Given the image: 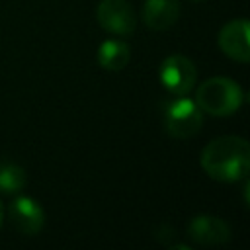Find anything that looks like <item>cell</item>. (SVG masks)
Returning a JSON list of instances; mask_svg holds the SVG:
<instances>
[{"label": "cell", "mask_w": 250, "mask_h": 250, "mask_svg": "<svg viewBox=\"0 0 250 250\" xmlns=\"http://www.w3.org/2000/svg\"><path fill=\"white\" fill-rule=\"evenodd\" d=\"M201 168L219 182H238L250 172V146L244 137L225 135L209 141L201 150Z\"/></svg>", "instance_id": "obj_1"}, {"label": "cell", "mask_w": 250, "mask_h": 250, "mask_svg": "<svg viewBox=\"0 0 250 250\" xmlns=\"http://www.w3.org/2000/svg\"><path fill=\"white\" fill-rule=\"evenodd\" d=\"M203 123V111L197 107L195 100L186 96H178L168 102L164 107V129L174 139H189L193 137Z\"/></svg>", "instance_id": "obj_3"}, {"label": "cell", "mask_w": 250, "mask_h": 250, "mask_svg": "<svg viewBox=\"0 0 250 250\" xmlns=\"http://www.w3.org/2000/svg\"><path fill=\"white\" fill-rule=\"evenodd\" d=\"M189 2H203V0H189Z\"/></svg>", "instance_id": "obj_13"}, {"label": "cell", "mask_w": 250, "mask_h": 250, "mask_svg": "<svg viewBox=\"0 0 250 250\" xmlns=\"http://www.w3.org/2000/svg\"><path fill=\"white\" fill-rule=\"evenodd\" d=\"M8 215L12 225L21 234L27 236L37 234L45 225V211L33 197H25V195L16 197L8 207Z\"/></svg>", "instance_id": "obj_6"}, {"label": "cell", "mask_w": 250, "mask_h": 250, "mask_svg": "<svg viewBox=\"0 0 250 250\" xmlns=\"http://www.w3.org/2000/svg\"><path fill=\"white\" fill-rule=\"evenodd\" d=\"M96 18L107 33L127 37L137 27V14L127 0H102L96 8Z\"/></svg>", "instance_id": "obj_5"}, {"label": "cell", "mask_w": 250, "mask_h": 250, "mask_svg": "<svg viewBox=\"0 0 250 250\" xmlns=\"http://www.w3.org/2000/svg\"><path fill=\"white\" fill-rule=\"evenodd\" d=\"M25 170L12 162V160H0V193H18L25 188Z\"/></svg>", "instance_id": "obj_11"}, {"label": "cell", "mask_w": 250, "mask_h": 250, "mask_svg": "<svg viewBox=\"0 0 250 250\" xmlns=\"http://www.w3.org/2000/svg\"><path fill=\"white\" fill-rule=\"evenodd\" d=\"M180 18V0H145L143 21L154 31L172 27Z\"/></svg>", "instance_id": "obj_9"}, {"label": "cell", "mask_w": 250, "mask_h": 250, "mask_svg": "<svg viewBox=\"0 0 250 250\" xmlns=\"http://www.w3.org/2000/svg\"><path fill=\"white\" fill-rule=\"evenodd\" d=\"M188 238H191L197 244L213 246V244H225L230 238L229 225L213 215H195L186 227Z\"/></svg>", "instance_id": "obj_8"}, {"label": "cell", "mask_w": 250, "mask_h": 250, "mask_svg": "<svg viewBox=\"0 0 250 250\" xmlns=\"http://www.w3.org/2000/svg\"><path fill=\"white\" fill-rule=\"evenodd\" d=\"M2 219H4V207H2V203H0V225H2Z\"/></svg>", "instance_id": "obj_12"}, {"label": "cell", "mask_w": 250, "mask_h": 250, "mask_svg": "<svg viewBox=\"0 0 250 250\" xmlns=\"http://www.w3.org/2000/svg\"><path fill=\"white\" fill-rule=\"evenodd\" d=\"M160 82L164 90L176 96H186L193 90L197 80V70L193 62L184 55H170L162 61L158 68Z\"/></svg>", "instance_id": "obj_4"}, {"label": "cell", "mask_w": 250, "mask_h": 250, "mask_svg": "<svg viewBox=\"0 0 250 250\" xmlns=\"http://www.w3.org/2000/svg\"><path fill=\"white\" fill-rule=\"evenodd\" d=\"M129 59H131V49L121 39H107L98 49L100 66L105 70H111V72L123 70L129 64Z\"/></svg>", "instance_id": "obj_10"}, {"label": "cell", "mask_w": 250, "mask_h": 250, "mask_svg": "<svg viewBox=\"0 0 250 250\" xmlns=\"http://www.w3.org/2000/svg\"><path fill=\"white\" fill-rule=\"evenodd\" d=\"M219 49L238 61V62H248L250 61V47H248V21L244 18H236L229 23H225L219 31L217 37Z\"/></svg>", "instance_id": "obj_7"}, {"label": "cell", "mask_w": 250, "mask_h": 250, "mask_svg": "<svg viewBox=\"0 0 250 250\" xmlns=\"http://www.w3.org/2000/svg\"><path fill=\"white\" fill-rule=\"evenodd\" d=\"M195 104L203 113L227 117L238 111L242 104V88L227 76H211L199 84L195 92Z\"/></svg>", "instance_id": "obj_2"}]
</instances>
